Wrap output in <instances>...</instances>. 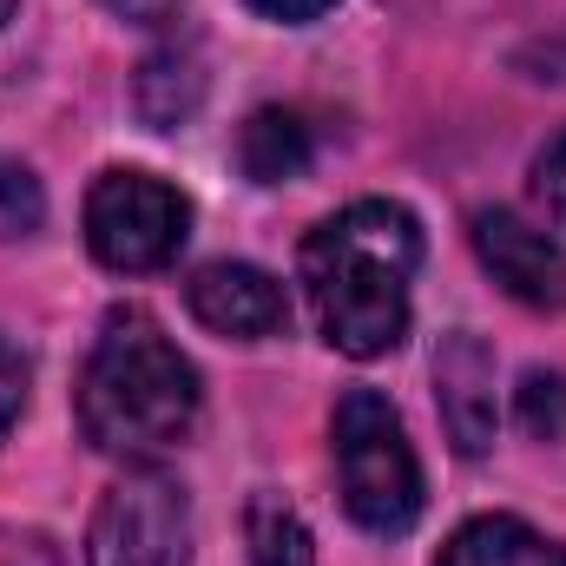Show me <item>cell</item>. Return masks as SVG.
Listing matches in <instances>:
<instances>
[{
	"instance_id": "4fadbf2b",
	"label": "cell",
	"mask_w": 566,
	"mask_h": 566,
	"mask_svg": "<svg viewBox=\"0 0 566 566\" xmlns=\"http://www.w3.org/2000/svg\"><path fill=\"white\" fill-rule=\"evenodd\" d=\"M40 218H46V191H40V178H33L20 158H7V151H0V244L33 238V231H40Z\"/></svg>"
},
{
	"instance_id": "9c48e42d",
	"label": "cell",
	"mask_w": 566,
	"mask_h": 566,
	"mask_svg": "<svg viewBox=\"0 0 566 566\" xmlns=\"http://www.w3.org/2000/svg\"><path fill=\"white\" fill-rule=\"evenodd\" d=\"M133 106H139V119L151 133H178V126H191V113L205 106V53L198 46H158V53H145L139 80H133Z\"/></svg>"
},
{
	"instance_id": "ba28073f",
	"label": "cell",
	"mask_w": 566,
	"mask_h": 566,
	"mask_svg": "<svg viewBox=\"0 0 566 566\" xmlns=\"http://www.w3.org/2000/svg\"><path fill=\"white\" fill-rule=\"evenodd\" d=\"M434 402H441V428H448L454 454H488L494 448L501 409H494V356H488L481 336H468V329L441 336V349H434Z\"/></svg>"
},
{
	"instance_id": "7c38bea8",
	"label": "cell",
	"mask_w": 566,
	"mask_h": 566,
	"mask_svg": "<svg viewBox=\"0 0 566 566\" xmlns=\"http://www.w3.org/2000/svg\"><path fill=\"white\" fill-rule=\"evenodd\" d=\"M244 541H251V566H316L310 527H303V514L283 494H251Z\"/></svg>"
},
{
	"instance_id": "d6986e66",
	"label": "cell",
	"mask_w": 566,
	"mask_h": 566,
	"mask_svg": "<svg viewBox=\"0 0 566 566\" xmlns=\"http://www.w3.org/2000/svg\"><path fill=\"white\" fill-rule=\"evenodd\" d=\"M13 7H20V0H0V20H7V13H13Z\"/></svg>"
},
{
	"instance_id": "8fae6325",
	"label": "cell",
	"mask_w": 566,
	"mask_h": 566,
	"mask_svg": "<svg viewBox=\"0 0 566 566\" xmlns=\"http://www.w3.org/2000/svg\"><path fill=\"white\" fill-rule=\"evenodd\" d=\"M238 165H244L258 185H283V178H296V171L310 165V126H303L296 113H283V106L251 113L244 133H238Z\"/></svg>"
},
{
	"instance_id": "7a4b0ae2",
	"label": "cell",
	"mask_w": 566,
	"mask_h": 566,
	"mask_svg": "<svg viewBox=\"0 0 566 566\" xmlns=\"http://www.w3.org/2000/svg\"><path fill=\"white\" fill-rule=\"evenodd\" d=\"M73 416H80V434L99 454L145 461V454L191 434V422H198V369L158 329V316L113 310L93 356H86V369H80Z\"/></svg>"
},
{
	"instance_id": "52a82bcc",
	"label": "cell",
	"mask_w": 566,
	"mask_h": 566,
	"mask_svg": "<svg viewBox=\"0 0 566 566\" xmlns=\"http://www.w3.org/2000/svg\"><path fill=\"white\" fill-rule=\"evenodd\" d=\"M185 303L205 329L218 336H238V343H264V336H283L290 323V296L271 271L258 264H205L198 277L185 283Z\"/></svg>"
},
{
	"instance_id": "ac0fdd59",
	"label": "cell",
	"mask_w": 566,
	"mask_h": 566,
	"mask_svg": "<svg viewBox=\"0 0 566 566\" xmlns=\"http://www.w3.org/2000/svg\"><path fill=\"white\" fill-rule=\"evenodd\" d=\"M106 7H113L119 20H139V27H158V20H171V13H178L185 0H106Z\"/></svg>"
},
{
	"instance_id": "5bb4252c",
	"label": "cell",
	"mask_w": 566,
	"mask_h": 566,
	"mask_svg": "<svg viewBox=\"0 0 566 566\" xmlns=\"http://www.w3.org/2000/svg\"><path fill=\"white\" fill-rule=\"evenodd\" d=\"M521 428L534 441H566V376H547L534 369L521 382Z\"/></svg>"
},
{
	"instance_id": "30bf717a",
	"label": "cell",
	"mask_w": 566,
	"mask_h": 566,
	"mask_svg": "<svg viewBox=\"0 0 566 566\" xmlns=\"http://www.w3.org/2000/svg\"><path fill=\"white\" fill-rule=\"evenodd\" d=\"M434 566H566V547H554L514 514H474L468 527L448 534Z\"/></svg>"
},
{
	"instance_id": "e0dca14e",
	"label": "cell",
	"mask_w": 566,
	"mask_h": 566,
	"mask_svg": "<svg viewBox=\"0 0 566 566\" xmlns=\"http://www.w3.org/2000/svg\"><path fill=\"white\" fill-rule=\"evenodd\" d=\"M264 20H283V27H303V20H316L323 7H336V0H251Z\"/></svg>"
},
{
	"instance_id": "8992f818",
	"label": "cell",
	"mask_w": 566,
	"mask_h": 566,
	"mask_svg": "<svg viewBox=\"0 0 566 566\" xmlns=\"http://www.w3.org/2000/svg\"><path fill=\"white\" fill-rule=\"evenodd\" d=\"M468 238H474L481 271L501 283L514 303H527V310H560L566 303V251L547 231H534L521 211L488 205V211L468 218Z\"/></svg>"
},
{
	"instance_id": "2e32d148",
	"label": "cell",
	"mask_w": 566,
	"mask_h": 566,
	"mask_svg": "<svg viewBox=\"0 0 566 566\" xmlns=\"http://www.w3.org/2000/svg\"><path fill=\"white\" fill-rule=\"evenodd\" d=\"M20 402H27V356L0 336V434H7L13 416H20Z\"/></svg>"
},
{
	"instance_id": "3957f363",
	"label": "cell",
	"mask_w": 566,
	"mask_h": 566,
	"mask_svg": "<svg viewBox=\"0 0 566 566\" xmlns=\"http://www.w3.org/2000/svg\"><path fill=\"white\" fill-rule=\"evenodd\" d=\"M336 481L343 507L369 534H409L422 514V461L402 434V416L376 389H349L336 402Z\"/></svg>"
},
{
	"instance_id": "6da1fadb",
	"label": "cell",
	"mask_w": 566,
	"mask_h": 566,
	"mask_svg": "<svg viewBox=\"0 0 566 566\" xmlns=\"http://www.w3.org/2000/svg\"><path fill=\"white\" fill-rule=\"evenodd\" d=\"M303 296L329 349L376 363L409 336V283L422 271V224L389 205L363 198L323 218L303 238Z\"/></svg>"
},
{
	"instance_id": "9a60e30c",
	"label": "cell",
	"mask_w": 566,
	"mask_h": 566,
	"mask_svg": "<svg viewBox=\"0 0 566 566\" xmlns=\"http://www.w3.org/2000/svg\"><path fill=\"white\" fill-rule=\"evenodd\" d=\"M534 191H541L547 218L566 231V133L541 145V158H534Z\"/></svg>"
},
{
	"instance_id": "277c9868",
	"label": "cell",
	"mask_w": 566,
	"mask_h": 566,
	"mask_svg": "<svg viewBox=\"0 0 566 566\" xmlns=\"http://www.w3.org/2000/svg\"><path fill=\"white\" fill-rule=\"evenodd\" d=\"M191 238V198L139 165H113L86 191V244L106 271H165Z\"/></svg>"
},
{
	"instance_id": "5b68a950",
	"label": "cell",
	"mask_w": 566,
	"mask_h": 566,
	"mask_svg": "<svg viewBox=\"0 0 566 566\" xmlns=\"http://www.w3.org/2000/svg\"><path fill=\"white\" fill-rule=\"evenodd\" d=\"M191 560V501L171 474L139 468L113 481L86 527V566H185Z\"/></svg>"
}]
</instances>
